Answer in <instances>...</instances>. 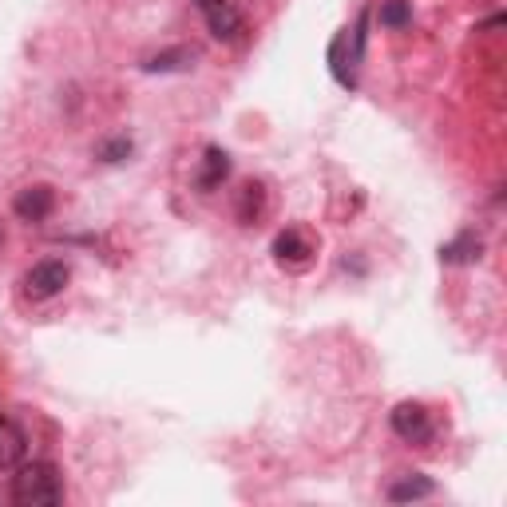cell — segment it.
I'll list each match as a JSON object with an SVG mask.
<instances>
[{"instance_id": "obj_9", "label": "cell", "mask_w": 507, "mask_h": 507, "mask_svg": "<svg viewBox=\"0 0 507 507\" xmlns=\"http://www.w3.org/2000/svg\"><path fill=\"white\" fill-rule=\"evenodd\" d=\"M274 254L282 258V262H306V258H309V246L301 242L294 230H286V234H278V239H274Z\"/></svg>"}, {"instance_id": "obj_10", "label": "cell", "mask_w": 507, "mask_h": 507, "mask_svg": "<svg viewBox=\"0 0 507 507\" xmlns=\"http://www.w3.org/2000/svg\"><path fill=\"white\" fill-rule=\"evenodd\" d=\"M190 60H194V52L175 48V52H163V56H151L143 68H147V72H175V68H187Z\"/></svg>"}, {"instance_id": "obj_8", "label": "cell", "mask_w": 507, "mask_h": 507, "mask_svg": "<svg viewBox=\"0 0 507 507\" xmlns=\"http://www.w3.org/2000/svg\"><path fill=\"white\" fill-rule=\"evenodd\" d=\"M433 492H436V483H433V480L413 476V480L393 483V488H388V500H393V503H408V500H424V495H433Z\"/></svg>"}, {"instance_id": "obj_13", "label": "cell", "mask_w": 507, "mask_h": 507, "mask_svg": "<svg viewBox=\"0 0 507 507\" xmlns=\"http://www.w3.org/2000/svg\"><path fill=\"white\" fill-rule=\"evenodd\" d=\"M127 155H132V143H127V139H112V143L100 147V159H103V163H123Z\"/></svg>"}, {"instance_id": "obj_7", "label": "cell", "mask_w": 507, "mask_h": 507, "mask_svg": "<svg viewBox=\"0 0 507 507\" xmlns=\"http://www.w3.org/2000/svg\"><path fill=\"white\" fill-rule=\"evenodd\" d=\"M226 175H230V155H226V151H219V147H210V151H207V171H202L199 187H202V190H214Z\"/></svg>"}, {"instance_id": "obj_2", "label": "cell", "mask_w": 507, "mask_h": 507, "mask_svg": "<svg viewBox=\"0 0 507 507\" xmlns=\"http://www.w3.org/2000/svg\"><path fill=\"white\" fill-rule=\"evenodd\" d=\"M68 282H72L68 262H56V258H48V262H36L24 274V294L36 297V301H48V297H56Z\"/></svg>"}, {"instance_id": "obj_4", "label": "cell", "mask_w": 507, "mask_h": 507, "mask_svg": "<svg viewBox=\"0 0 507 507\" xmlns=\"http://www.w3.org/2000/svg\"><path fill=\"white\" fill-rule=\"evenodd\" d=\"M199 5V13L207 16V28L214 32L219 40H226V44H234V40L242 36V16H239V8L230 5V0H194Z\"/></svg>"}, {"instance_id": "obj_1", "label": "cell", "mask_w": 507, "mask_h": 507, "mask_svg": "<svg viewBox=\"0 0 507 507\" xmlns=\"http://www.w3.org/2000/svg\"><path fill=\"white\" fill-rule=\"evenodd\" d=\"M13 500L24 507H52L63 500V476L56 463L36 460V463H20V472L13 476Z\"/></svg>"}, {"instance_id": "obj_3", "label": "cell", "mask_w": 507, "mask_h": 507, "mask_svg": "<svg viewBox=\"0 0 507 507\" xmlns=\"http://www.w3.org/2000/svg\"><path fill=\"white\" fill-rule=\"evenodd\" d=\"M393 433L408 440V444H428L433 440V420H428V408L416 401H405L393 408Z\"/></svg>"}, {"instance_id": "obj_6", "label": "cell", "mask_w": 507, "mask_h": 507, "mask_svg": "<svg viewBox=\"0 0 507 507\" xmlns=\"http://www.w3.org/2000/svg\"><path fill=\"white\" fill-rule=\"evenodd\" d=\"M52 207H56V194H52V187H28V190H20L16 202H13V210L24 222H44L52 214Z\"/></svg>"}, {"instance_id": "obj_5", "label": "cell", "mask_w": 507, "mask_h": 507, "mask_svg": "<svg viewBox=\"0 0 507 507\" xmlns=\"http://www.w3.org/2000/svg\"><path fill=\"white\" fill-rule=\"evenodd\" d=\"M24 456H28L24 428H20L13 416H0V468L13 472V468H20V463H24Z\"/></svg>"}, {"instance_id": "obj_12", "label": "cell", "mask_w": 507, "mask_h": 507, "mask_svg": "<svg viewBox=\"0 0 507 507\" xmlns=\"http://www.w3.org/2000/svg\"><path fill=\"white\" fill-rule=\"evenodd\" d=\"M476 254H480V242L472 246V239H460V242H452V246H444V250H440V258H444V262H472Z\"/></svg>"}, {"instance_id": "obj_11", "label": "cell", "mask_w": 507, "mask_h": 507, "mask_svg": "<svg viewBox=\"0 0 507 507\" xmlns=\"http://www.w3.org/2000/svg\"><path fill=\"white\" fill-rule=\"evenodd\" d=\"M413 20V5L408 0H385L381 5V24L385 28H405Z\"/></svg>"}]
</instances>
